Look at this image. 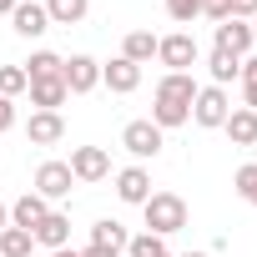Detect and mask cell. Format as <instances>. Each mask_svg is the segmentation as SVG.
<instances>
[{"label": "cell", "instance_id": "1", "mask_svg": "<svg viewBox=\"0 0 257 257\" xmlns=\"http://www.w3.org/2000/svg\"><path fill=\"white\" fill-rule=\"evenodd\" d=\"M197 81L192 71H167L157 81V96H152V121L162 126V132H172V126H187L192 121V101H197Z\"/></svg>", "mask_w": 257, "mask_h": 257}, {"label": "cell", "instance_id": "2", "mask_svg": "<svg viewBox=\"0 0 257 257\" xmlns=\"http://www.w3.org/2000/svg\"><path fill=\"white\" fill-rule=\"evenodd\" d=\"M142 217H147L152 237H172V232L187 227V202H182L177 192H152V197L142 202Z\"/></svg>", "mask_w": 257, "mask_h": 257}, {"label": "cell", "instance_id": "3", "mask_svg": "<svg viewBox=\"0 0 257 257\" xmlns=\"http://www.w3.org/2000/svg\"><path fill=\"white\" fill-rule=\"evenodd\" d=\"M121 147L126 152H132L137 162H152L162 147H167V132H162V126L147 116V121H126V132H121Z\"/></svg>", "mask_w": 257, "mask_h": 257}, {"label": "cell", "instance_id": "4", "mask_svg": "<svg viewBox=\"0 0 257 257\" xmlns=\"http://www.w3.org/2000/svg\"><path fill=\"white\" fill-rule=\"evenodd\" d=\"M227 111H232L227 86H202V91H197V101H192V121H197V126H207V132L227 121Z\"/></svg>", "mask_w": 257, "mask_h": 257}, {"label": "cell", "instance_id": "5", "mask_svg": "<svg viewBox=\"0 0 257 257\" xmlns=\"http://www.w3.org/2000/svg\"><path fill=\"white\" fill-rule=\"evenodd\" d=\"M197 36H187V31H177V36H162L157 41V61L162 66H172V71H192L197 66Z\"/></svg>", "mask_w": 257, "mask_h": 257}, {"label": "cell", "instance_id": "6", "mask_svg": "<svg viewBox=\"0 0 257 257\" xmlns=\"http://www.w3.org/2000/svg\"><path fill=\"white\" fill-rule=\"evenodd\" d=\"M61 81H66L71 96H86V91L101 86V61L96 56H71V61H61Z\"/></svg>", "mask_w": 257, "mask_h": 257}, {"label": "cell", "instance_id": "7", "mask_svg": "<svg viewBox=\"0 0 257 257\" xmlns=\"http://www.w3.org/2000/svg\"><path fill=\"white\" fill-rule=\"evenodd\" d=\"M66 167L76 182H101V177H111V152L106 147H76Z\"/></svg>", "mask_w": 257, "mask_h": 257}, {"label": "cell", "instance_id": "8", "mask_svg": "<svg viewBox=\"0 0 257 257\" xmlns=\"http://www.w3.org/2000/svg\"><path fill=\"white\" fill-rule=\"evenodd\" d=\"M71 187H76V177H71V167H66V162H41V167H36V192H41L46 202L71 197Z\"/></svg>", "mask_w": 257, "mask_h": 257}, {"label": "cell", "instance_id": "9", "mask_svg": "<svg viewBox=\"0 0 257 257\" xmlns=\"http://www.w3.org/2000/svg\"><path fill=\"white\" fill-rule=\"evenodd\" d=\"M257 41H252V26L247 21H237V16H227V21H217V51H227V56H247Z\"/></svg>", "mask_w": 257, "mask_h": 257}, {"label": "cell", "instance_id": "10", "mask_svg": "<svg viewBox=\"0 0 257 257\" xmlns=\"http://www.w3.org/2000/svg\"><path fill=\"white\" fill-rule=\"evenodd\" d=\"M11 26H16V36L36 41V36L51 31V16H46V6H36V0H21V6L11 11Z\"/></svg>", "mask_w": 257, "mask_h": 257}, {"label": "cell", "instance_id": "11", "mask_svg": "<svg viewBox=\"0 0 257 257\" xmlns=\"http://www.w3.org/2000/svg\"><path fill=\"white\" fill-rule=\"evenodd\" d=\"M46 212H51V202H46L41 192H26V197H16V202H11V227L36 232V227L46 222Z\"/></svg>", "mask_w": 257, "mask_h": 257}, {"label": "cell", "instance_id": "12", "mask_svg": "<svg viewBox=\"0 0 257 257\" xmlns=\"http://www.w3.org/2000/svg\"><path fill=\"white\" fill-rule=\"evenodd\" d=\"M26 137H31V147H56V142L66 137L61 111H36V116L26 121Z\"/></svg>", "mask_w": 257, "mask_h": 257}, {"label": "cell", "instance_id": "13", "mask_svg": "<svg viewBox=\"0 0 257 257\" xmlns=\"http://www.w3.org/2000/svg\"><path fill=\"white\" fill-rule=\"evenodd\" d=\"M31 237H36V247H51V252H61V247L71 242V217L51 207V212H46V222H41Z\"/></svg>", "mask_w": 257, "mask_h": 257}, {"label": "cell", "instance_id": "14", "mask_svg": "<svg viewBox=\"0 0 257 257\" xmlns=\"http://www.w3.org/2000/svg\"><path fill=\"white\" fill-rule=\"evenodd\" d=\"M116 197L132 202V207H142V202L152 197V177H147V167H126V172H116Z\"/></svg>", "mask_w": 257, "mask_h": 257}, {"label": "cell", "instance_id": "15", "mask_svg": "<svg viewBox=\"0 0 257 257\" xmlns=\"http://www.w3.org/2000/svg\"><path fill=\"white\" fill-rule=\"evenodd\" d=\"M101 81H106L116 96H126V91H137V86H142V66H132L126 56H116V61L101 66Z\"/></svg>", "mask_w": 257, "mask_h": 257}, {"label": "cell", "instance_id": "16", "mask_svg": "<svg viewBox=\"0 0 257 257\" xmlns=\"http://www.w3.org/2000/svg\"><path fill=\"white\" fill-rule=\"evenodd\" d=\"M222 132L232 137V147H257V111H247V106L227 111V121H222Z\"/></svg>", "mask_w": 257, "mask_h": 257}, {"label": "cell", "instance_id": "17", "mask_svg": "<svg viewBox=\"0 0 257 257\" xmlns=\"http://www.w3.org/2000/svg\"><path fill=\"white\" fill-rule=\"evenodd\" d=\"M66 81L61 76H51V81H31V106H41V111H61L66 106Z\"/></svg>", "mask_w": 257, "mask_h": 257}, {"label": "cell", "instance_id": "18", "mask_svg": "<svg viewBox=\"0 0 257 257\" xmlns=\"http://www.w3.org/2000/svg\"><path fill=\"white\" fill-rule=\"evenodd\" d=\"M121 56L132 61V66H147V61L157 56V36H152V31H126V41H121Z\"/></svg>", "mask_w": 257, "mask_h": 257}, {"label": "cell", "instance_id": "19", "mask_svg": "<svg viewBox=\"0 0 257 257\" xmlns=\"http://www.w3.org/2000/svg\"><path fill=\"white\" fill-rule=\"evenodd\" d=\"M86 11H91V0H46L51 26H81V21H86Z\"/></svg>", "mask_w": 257, "mask_h": 257}, {"label": "cell", "instance_id": "20", "mask_svg": "<svg viewBox=\"0 0 257 257\" xmlns=\"http://www.w3.org/2000/svg\"><path fill=\"white\" fill-rule=\"evenodd\" d=\"M91 242H96V247H116V252H126L132 232H126L121 222H111V217H106V222H96V227H91Z\"/></svg>", "mask_w": 257, "mask_h": 257}, {"label": "cell", "instance_id": "21", "mask_svg": "<svg viewBox=\"0 0 257 257\" xmlns=\"http://www.w3.org/2000/svg\"><path fill=\"white\" fill-rule=\"evenodd\" d=\"M207 71H212V86H227V81L242 76V61L227 56V51H212V56H207Z\"/></svg>", "mask_w": 257, "mask_h": 257}, {"label": "cell", "instance_id": "22", "mask_svg": "<svg viewBox=\"0 0 257 257\" xmlns=\"http://www.w3.org/2000/svg\"><path fill=\"white\" fill-rule=\"evenodd\" d=\"M31 247H36V237L26 227H6L0 232V257H31Z\"/></svg>", "mask_w": 257, "mask_h": 257}, {"label": "cell", "instance_id": "23", "mask_svg": "<svg viewBox=\"0 0 257 257\" xmlns=\"http://www.w3.org/2000/svg\"><path fill=\"white\" fill-rule=\"evenodd\" d=\"M51 76H61V56L56 51H36L26 61V81H51Z\"/></svg>", "mask_w": 257, "mask_h": 257}, {"label": "cell", "instance_id": "24", "mask_svg": "<svg viewBox=\"0 0 257 257\" xmlns=\"http://www.w3.org/2000/svg\"><path fill=\"white\" fill-rule=\"evenodd\" d=\"M21 91H31V81H26V66H0V96H6V101H16Z\"/></svg>", "mask_w": 257, "mask_h": 257}, {"label": "cell", "instance_id": "25", "mask_svg": "<svg viewBox=\"0 0 257 257\" xmlns=\"http://www.w3.org/2000/svg\"><path fill=\"white\" fill-rule=\"evenodd\" d=\"M232 187H237V197H242L247 207H257V162H247V167H237V177H232Z\"/></svg>", "mask_w": 257, "mask_h": 257}, {"label": "cell", "instance_id": "26", "mask_svg": "<svg viewBox=\"0 0 257 257\" xmlns=\"http://www.w3.org/2000/svg\"><path fill=\"white\" fill-rule=\"evenodd\" d=\"M126 252H132V257H162V252H167V242H162V237H152V232H137L132 242H126Z\"/></svg>", "mask_w": 257, "mask_h": 257}, {"label": "cell", "instance_id": "27", "mask_svg": "<svg viewBox=\"0 0 257 257\" xmlns=\"http://www.w3.org/2000/svg\"><path fill=\"white\" fill-rule=\"evenodd\" d=\"M167 16H172L177 26H192V21L202 16V0H167Z\"/></svg>", "mask_w": 257, "mask_h": 257}, {"label": "cell", "instance_id": "28", "mask_svg": "<svg viewBox=\"0 0 257 257\" xmlns=\"http://www.w3.org/2000/svg\"><path fill=\"white\" fill-rule=\"evenodd\" d=\"M202 16L207 21H227L232 16V0H202Z\"/></svg>", "mask_w": 257, "mask_h": 257}, {"label": "cell", "instance_id": "29", "mask_svg": "<svg viewBox=\"0 0 257 257\" xmlns=\"http://www.w3.org/2000/svg\"><path fill=\"white\" fill-rule=\"evenodd\" d=\"M232 16H237V21H252V16H257V0H232Z\"/></svg>", "mask_w": 257, "mask_h": 257}, {"label": "cell", "instance_id": "30", "mask_svg": "<svg viewBox=\"0 0 257 257\" xmlns=\"http://www.w3.org/2000/svg\"><path fill=\"white\" fill-rule=\"evenodd\" d=\"M242 86H257V56H242Z\"/></svg>", "mask_w": 257, "mask_h": 257}, {"label": "cell", "instance_id": "31", "mask_svg": "<svg viewBox=\"0 0 257 257\" xmlns=\"http://www.w3.org/2000/svg\"><path fill=\"white\" fill-rule=\"evenodd\" d=\"M11 126H16V106L0 96V132H11Z\"/></svg>", "mask_w": 257, "mask_h": 257}, {"label": "cell", "instance_id": "32", "mask_svg": "<svg viewBox=\"0 0 257 257\" xmlns=\"http://www.w3.org/2000/svg\"><path fill=\"white\" fill-rule=\"evenodd\" d=\"M81 257H121V252H116V247H96V242H91V247H86Z\"/></svg>", "mask_w": 257, "mask_h": 257}, {"label": "cell", "instance_id": "33", "mask_svg": "<svg viewBox=\"0 0 257 257\" xmlns=\"http://www.w3.org/2000/svg\"><path fill=\"white\" fill-rule=\"evenodd\" d=\"M242 96H247V111H257V86H242Z\"/></svg>", "mask_w": 257, "mask_h": 257}, {"label": "cell", "instance_id": "34", "mask_svg": "<svg viewBox=\"0 0 257 257\" xmlns=\"http://www.w3.org/2000/svg\"><path fill=\"white\" fill-rule=\"evenodd\" d=\"M11 227V202H0V232Z\"/></svg>", "mask_w": 257, "mask_h": 257}, {"label": "cell", "instance_id": "35", "mask_svg": "<svg viewBox=\"0 0 257 257\" xmlns=\"http://www.w3.org/2000/svg\"><path fill=\"white\" fill-rule=\"evenodd\" d=\"M16 6H21V0H0V16H11V11H16Z\"/></svg>", "mask_w": 257, "mask_h": 257}, {"label": "cell", "instance_id": "36", "mask_svg": "<svg viewBox=\"0 0 257 257\" xmlns=\"http://www.w3.org/2000/svg\"><path fill=\"white\" fill-rule=\"evenodd\" d=\"M51 257H81V252H76V247H61V252H51Z\"/></svg>", "mask_w": 257, "mask_h": 257}, {"label": "cell", "instance_id": "37", "mask_svg": "<svg viewBox=\"0 0 257 257\" xmlns=\"http://www.w3.org/2000/svg\"><path fill=\"white\" fill-rule=\"evenodd\" d=\"M182 257H212V252H182Z\"/></svg>", "mask_w": 257, "mask_h": 257}, {"label": "cell", "instance_id": "38", "mask_svg": "<svg viewBox=\"0 0 257 257\" xmlns=\"http://www.w3.org/2000/svg\"><path fill=\"white\" fill-rule=\"evenodd\" d=\"M252 41H257V16H252Z\"/></svg>", "mask_w": 257, "mask_h": 257}]
</instances>
